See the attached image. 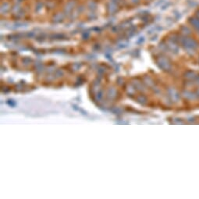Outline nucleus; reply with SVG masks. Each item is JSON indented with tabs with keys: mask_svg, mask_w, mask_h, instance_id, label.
I'll return each instance as SVG.
<instances>
[{
	"mask_svg": "<svg viewBox=\"0 0 199 199\" xmlns=\"http://www.w3.org/2000/svg\"><path fill=\"white\" fill-rule=\"evenodd\" d=\"M188 22L191 27L195 29L197 31H199V18L197 17L195 15L192 16L188 18Z\"/></svg>",
	"mask_w": 199,
	"mask_h": 199,
	"instance_id": "nucleus-1",
	"label": "nucleus"
},
{
	"mask_svg": "<svg viewBox=\"0 0 199 199\" xmlns=\"http://www.w3.org/2000/svg\"><path fill=\"white\" fill-rule=\"evenodd\" d=\"M182 32L184 33V35H189L191 34V30L188 26H184V27H182Z\"/></svg>",
	"mask_w": 199,
	"mask_h": 199,
	"instance_id": "nucleus-2",
	"label": "nucleus"
},
{
	"mask_svg": "<svg viewBox=\"0 0 199 199\" xmlns=\"http://www.w3.org/2000/svg\"><path fill=\"white\" fill-rule=\"evenodd\" d=\"M188 6H190V7H197V6H198V3H197V1H195V0H189L188 2Z\"/></svg>",
	"mask_w": 199,
	"mask_h": 199,
	"instance_id": "nucleus-3",
	"label": "nucleus"
},
{
	"mask_svg": "<svg viewBox=\"0 0 199 199\" xmlns=\"http://www.w3.org/2000/svg\"><path fill=\"white\" fill-rule=\"evenodd\" d=\"M194 15H195L197 17L199 18V8L195 11V14H194Z\"/></svg>",
	"mask_w": 199,
	"mask_h": 199,
	"instance_id": "nucleus-4",
	"label": "nucleus"
},
{
	"mask_svg": "<svg viewBox=\"0 0 199 199\" xmlns=\"http://www.w3.org/2000/svg\"><path fill=\"white\" fill-rule=\"evenodd\" d=\"M131 1H132L133 3H134V4H138V3H139L140 1H141V0H131Z\"/></svg>",
	"mask_w": 199,
	"mask_h": 199,
	"instance_id": "nucleus-5",
	"label": "nucleus"
}]
</instances>
